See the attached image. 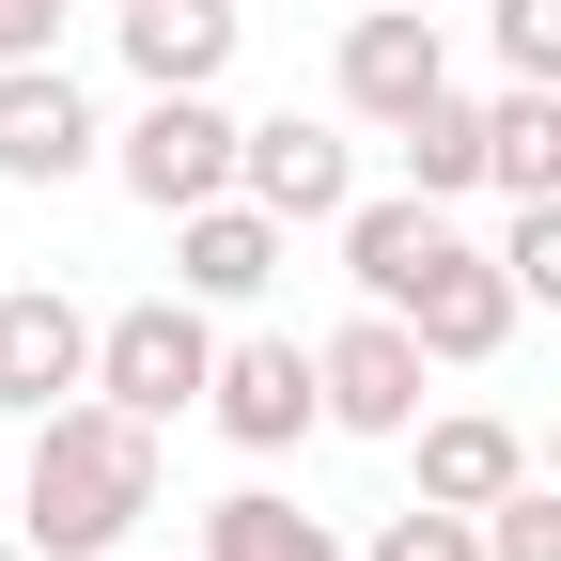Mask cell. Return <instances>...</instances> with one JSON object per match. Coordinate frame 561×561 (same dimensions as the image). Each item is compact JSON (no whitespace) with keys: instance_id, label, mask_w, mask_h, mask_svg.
Masks as SVG:
<instances>
[{"instance_id":"obj_1","label":"cell","mask_w":561,"mask_h":561,"mask_svg":"<svg viewBox=\"0 0 561 561\" xmlns=\"http://www.w3.org/2000/svg\"><path fill=\"white\" fill-rule=\"evenodd\" d=\"M140 515H157V421L79 390V405H47L32 421V546L47 561H110Z\"/></svg>"},{"instance_id":"obj_2","label":"cell","mask_w":561,"mask_h":561,"mask_svg":"<svg viewBox=\"0 0 561 561\" xmlns=\"http://www.w3.org/2000/svg\"><path fill=\"white\" fill-rule=\"evenodd\" d=\"M390 312L437 343V359H500L515 312H530V280H515V250H483V234H453V219H437V250L405 265V297H390Z\"/></svg>"},{"instance_id":"obj_3","label":"cell","mask_w":561,"mask_h":561,"mask_svg":"<svg viewBox=\"0 0 561 561\" xmlns=\"http://www.w3.org/2000/svg\"><path fill=\"white\" fill-rule=\"evenodd\" d=\"M234 172H250V125H234L219 94H157V110L125 125V187L157 203V219H187V203H219Z\"/></svg>"},{"instance_id":"obj_4","label":"cell","mask_w":561,"mask_h":561,"mask_svg":"<svg viewBox=\"0 0 561 561\" xmlns=\"http://www.w3.org/2000/svg\"><path fill=\"white\" fill-rule=\"evenodd\" d=\"M94 390L140 405V421H172L187 390H219V328H203L187 297H140V312H110V343H94Z\"/></svg>"},{"instance_id":"obj_5","label":"cell","mask_w":561,"mask_h":561,"mask_svg":"<svg viewBox=\"0 0 561 561\" xmlns=\"http://www.w3.org/2000/svg\"><path fill=\"white\" fill-rule=\"evenodd\" d=\"M421 359H437V343H421L390 297L343 312V328H328V421H359V437H421Z\"/></svg>"},{"instance_id":"obj_6","label":"cell","mask_w":561,"mask_h":561,"mask_svg":"<svg viewBox=\"0 0 561 561\" xmlns=\"http://www.w3.org/2000/svg\"><path fill=\"white\" fill-rule=\"evenodd\" d=\"M94 343H110V328L62 297V280H16V297H0V405H32V421L79 405V390H94Z\"/></svg>"},{"instance_id":"obj_7","label":"cell","mask_w":561,"mask_h":561,"mask_svg":"<svg viewBox=\"0 0 561 561\" xmlns=\"http://www.w3.org/2000/svg\"><path fill=\"white\" fill-rule=\"evenodd\" d=\"M219 421H234L250 453H280V437H312V421H328V343H280V328L219 343Z\"/></svg>"},{"instance_id":"obj_8","label":"cell","mask_w":561,"mask_h":561,"mask_svg":"<svg viewBox=\"0 0 561 561\" xmlns=\"http://www.w3.org/2000/svg\"><path fill=\"white\" fill-rule=\"evenodd\" d=\"M94 157V94L62 79V62H0V172L16 187H62Z\"/></svg>"},{"instance_id":"obj_9","label":"cell","mask_w":561,"mask_h":561,"mask_svg":"<svg viewBox=\"0 0 561 561\" xmlns=\"http://www.w3.org/2000/svg\"><path fill=\"white\" fill-rule=\"evenodd\" d=\"M437 94H453V47H437V16H359V32H343V110L405 125V110H437Z\"/></svg>"},{"instance_id":"obj_10","label":"cell","mask_w":561,"mask_h":561,"mask_svg":"<svg viewBox=\"0 0 561 561\" xmlns=\"http://www.w3.org/2000/svg\"><path fill=\"white\" fill-rule=\"evenodd\" d=\"M530 483V437L500 405H453V421H421V500H453V515H483V500H515Z\"/></svg>"},{"instance_id":"obj_11","label":"cell","mask_w":561,"mask_h":561,"mask_svg":"<svg viewBox=\"0 0 561 561\" xmlns=\"http://www.w3.org/2000/svg\"><path fill=\"white\" fill-rule=\"evenodd\" d=\"M187 297H265V265H280V234H297V219H280V203H250V187H219V203H187Z\"/></svg>"},{"instance_id":"obj_12","label":"cell","mask_w":561,"mask_h":561,"mask_svg":"<svg viewBox=\"0 0 561 561\" xmlns=\"http://www.w3.org/2000/svg\"><path fill=\"white\" fill-rule=\"evenodd\" d=\"M234 187H250V203H280V219H343V203H359L343 140H328V125H297V110L250 125V172H234Z\"/></svg>"},{"instance_id":"obj_13","label":"cell","mask_w":561,"mask_h":561,"mask_svg":"<svg viewBox=\"0 0 561 561\" xmlns=\"http://www.w3.org/2000/svg\"><path fill=\"white\" fill-rule=\"evenodd\" d=\"M125 62H140L157 94H203V79L234 62V0H125Z\"/></svg>"},{"instance_id":"obj_14","label":"cell","mask_w":561,"mask_h":561,"mask_svg":"<svg viewBox=\"0 0 561 561\" xmlns=\"http://www.w3.org/2000/svg\"><path fill=\"white\" fill-rule=\"evenodd\" d=\"M390 140H405V187H437V203L453 187H500V94H437V110H405Z\"/></svg>"},{"instance_id":"obj_15","label":"cell","mask_w":561,"mask_h":561,"mask_svg":"<svg viewBox=\"0 0 561 561\" xmlns=\"http://www.w3.org/2000/svg\"><path fill=\"white\" fill-rule=\"evenodd\" d=\"M437 219H453L437 187H390V203H343V265H359V297H405V265L437 250Z\"/></svg>"},{"instance_id":"obj_16","label":"cell","mask_w":561,"mask_h":561,"mask_svg":"<svg viewBox=\"0 0 561 561\" xmlns=\"http://www.w3.org/2000/svg\"><path fill=\"white\" fill-rule=\"evenodd\" d=\"M203 561H343V546H328V515L265 500V483H234V500L203 515Z\"/></svg>"},{"instance_id":"obj_17","label":"cell","mask_w":561,"mask_h":561,"mask_svg":"<svg viewBox=\"0 0 561 561\" xmlns=\"http://www.w3.org/2000/svg\"><path fill=\"white\" fill-rule=\"evenodd\" d=\"M500 187H515V203L561 187V79H515V94H500Z\"/></svg>"},{"instance_id":"obj_18","label":"cell","mask_w":561,"mask_h":561,"mask_svg":"<svg viewBox=\"0 0 561 561\" xmlns=\"http://www.w3.org/2000/svg\"><path fill=\"white\" fill-rule=\"evenodd\" d=\"M483 561H561V468L515 483V500H483Z\"/></svg>"},{"instance_id":"obj_19","label":"cell","mask_w":561,"mask_h":561,"mask_svg":"<svg viewBox=\"0 0 561 561\" xmlns=\"http://www.w3.org/2000/svg\"><path fill=\"white\" fill-rule=\"evenodd\" d=\"M375 561H483V530H468L453 500H405V515L375 530Z\"/></svg>"},{"instance_id":"obj_20","label":"cell","mask_w":561,"mask_h":561,"mask_svg":"<svg viewBox=\"0 0 561 561\" xmlns=\"http://www.w3.org/2000/svg\"><path fill=\"white\" fill-rule=\"evenodd\" d=\"M500 79H561V0H500Z\"/></svg>"},{"instance_id":"obj_21","label":"cell","mask_w":561,"mask_h":561,"mask_svg":"<svg viewBox=\"0 0 561 561\" xmlns=\"http://www.w3.org/2000/svg\"><path fill=\"white\" fill-rule=\"evenodd\" d=\"M500 250H515V280H530V297L561 312V187H546V203H515V234H500Z\"/></svg>"},{"instance_id":"obj_22","label":"cell","mask_w":561,"mask_h":561,"mask_svg":"<svg viewBox=\"0 0 561 561\" xmlns=\"http://www.w3.org/2000/svg\"><path fill=\"white\" fill-rule=\"evenodd\" d=\"M47 32H62V0H0V62H47Z\"/></svg>"},{"instance_id":"obj_23","label":"cell","mask_w":561,"mask_h":561,"mask_svg":"<svg viewBox=\"0 0 561 561\" xmlns=\"http://www.w3.org/2000/svg\"><path fill=\"white\" fill-rule=\"evenodd\" d=\"M0 561H47V546H0Z\"/></svg>"},{"instance_id":"obj_24","label":"cell","mask_w":561,"mask_h":561,"mask_svg":"<svg viewBox=\"0 0 561 561\" xmlns=\"http://www.w3.org/2000/svg\"><path fill=\"white\" fill-rule=\"evenodd\" d=\"M546 468H561V421H546Z\"/></svg>"},{"instance_id":"obj_25","label":"cell","mask_w":561,"mask_h":561,"mask_svg":"<svg viewBox=\"0 0 561 561\" xmlns=\"http://www.w3.org/2000/svg\"><path fill=\"white\" fill-rule=\"evenodd\" d=\"M110 561H125V546H110Z\"/></svg>"}]
</instances>
